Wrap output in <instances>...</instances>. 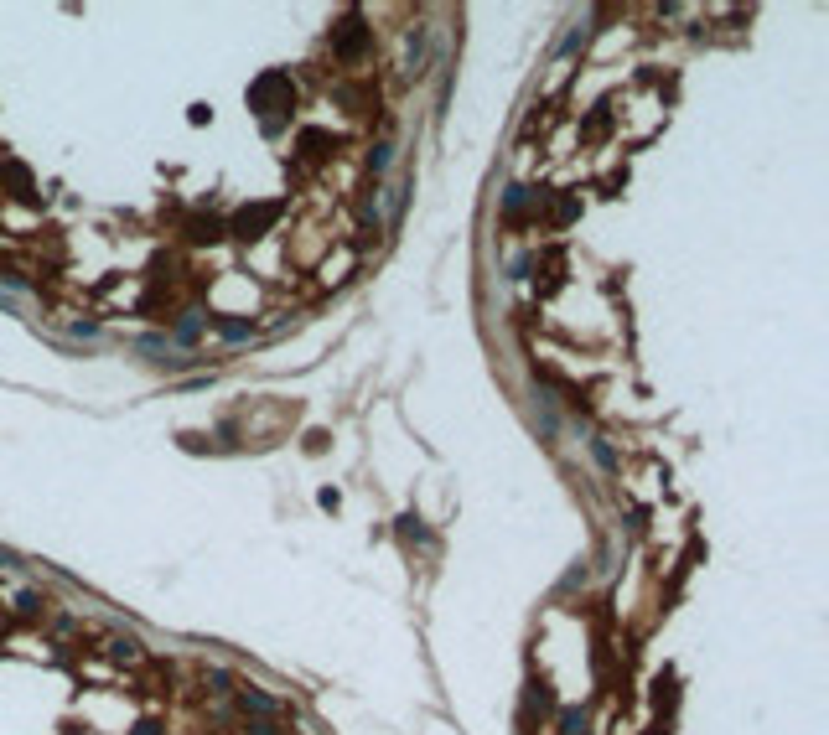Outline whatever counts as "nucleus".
I'll list each match as a JSON object with an SVG mask.
<instances>
[{
	"label": "nucleus",
	"instance_id": "1",
	"mask_svg": "<svg viewBox=\"0 0 829 735\" xmlns=\"http://www.w3.org/2000/svg\"><path fill=\"white\" fill-rule=\"evenodd\" d=\"M275 218H280V207H275V202H254V207H244V213L234 218V233H238V238H254L259 228H270Z\"/></svg>",
	"mask_w": 829,
	"mask_h": 735
},
{
	"label": "nucleus",
	"instance_id": "3",
	"mask_svg": "<svg viewBox=\"0 0 829 735\" xmlns=\"http://www.w3.org/2000/svg\"><path fill=\"white\" fill-rule=\"evenodd\" d=\"M363 42H368V31H363V26H358V21H353V16H347V21H342V26H337V37H332V47H337V57H358V52H363Z\"/></svg>",
	"mask_w": 829,
	"mask_h": 735
},
{
	"label": "nucleus",
	"instance_id": "4",
	"mask_svg": "<svg viewBox=\"0 0 829 735\" xmlns=\"http://www.w3.org/2000/svg\"><path fill=\"white\" fill-rule=\"evenodd\" d=\"M218 233H223V223H218V218H192V233H187V238H198V244H213Z\"/></svg>",
	"mask_w": 829,
	"mask_h": 735
},
{
	"label": "nucleus",
	"instance_id": "2",
	"mask_svg": "<svg viewBox=\"0 0 829 735\" xmlns=\"http://www.w3.org/2000/svg\"><path fill=\"white\" fill-rule=\"evenodd\" d=\"M280 94L290 98V78H286V73H265V78H259L254 89H249V98H254V109H259V114H270V98H280Z\"/></svg>",
	"mask_w": 829,
	"mask_h": 735
}]
</instances>
